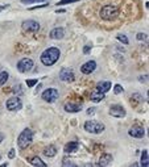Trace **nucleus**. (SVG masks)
I'll use <instances>...</instances> for the list:
<instances>
[{"instance_id": "f257e3e1", "label": "nucleus", "mask_w": 149, "mask_h": 167, "mask_svg": "<svg viewBox=\"0 0 149 167\" xmlns=\"http://www.w3.org/2000/svg\"><path fill=\"white\" fill-rule=\"evenodd\" d=\"M59 55H61V51H59L58 48H49V49H46L45 51L41 54L40 59H41L42 65L52 66V65H54V63L59 59Z\"/></svg>"}, {"instance_id": "f03ea898", "label": "nucleus", "mask_w": 149, "mask_h": 167, "mask_svg": "<svg viewBox=\"0 0 149 167\" xmlns=\"http://www.w3.org/2000/svg\"><path fill=\"white\" fill-rule=\"evenodd\" d=\"M119 13V8L115 4H104L103 7L100 8V19L104 20V21H114V20L118 19Z\"/></svg>"}, {"instance_id": "7ed1b4c3", "label": "nucleus", "mask_w": 149, "mask_h": 167, "mask_svg": "<svg viewBox=\"0 0 149 167\" xmlns=\"http://www.w3.org/2000/svg\"><path fill=\"white\" fill-rule=\"evenodd\" d=\"M33 141V132L29 128H25L17 137V146L19 149L24 150L26 149Z\"/></svg>"}, {"instance_id": "20e7f679", "label": "nucleus", "mask_w": 149, "mask_h": 167, "mask_svg": "<svg viewBox=\"0 0 149 167\" xmlns=\"http://www.w3.org/2000/svg\"><path fill=\"white\" fill-rule=\"evenodd\" d=\"M83 128L86 132L91 133V134H100L104 130V125L95 121V120H88V121H86L83 124Z\"/></svg>"}, {"instance_id": "39448f33", "label": "nucleus", "mask_w": 149, "mask_h": 167, "mask_svg": "<svg viewBox=\"0 0 149 167\" xmlns=\"http://www.w3.org/2000/svg\"><path fill=\"white\" fill-rule=\"evenodd\" d=\"M33 67H34V62L31 58H22L17 62V70L20 72H22V74L32 71Z\"/></svg>"}, {"instance_id": "423d86ee", "label": "nucleus", "mask_w": 149, "mask_h": 167, "mask_svg": "<svg viewBox=\"0 0 149 167\" xmlns=\"http://www.w3.org/2000/svg\"><path fill=\"white\" fill-rule=\"evenodd\" d=\"M5 107L8 111H12V112H16V111H20L22 108V101L21 99L17 98V96H12L7 100L5 103Z\"/></svg>"}, {"instance_id": "0eeeda50", "label": "nucleus", "mask_w": 149, "mask_h": 167, "mask_svg": "<svg viewBox=\"0 0 149 167\" xmlns=\"http://www.w3.org/2000/svg\"><path fill=\"white\" fill-rule=\"evenodd\" d=\"M21 29L26 33H36L40 31V24L34 20H25L21 24Z\"/></svg>"}, {"instance_id": "6e6552de", "label": "nucleus", "mask_w": 149, "mask_h": 167, "mask_svg": "<svg viewBox=\"0 0 149 167\" xmlns=\"http://www.w3.org/2000/svg\"><path fill=\"white\" fill-rule=\"evenodd\" d=\"M58 96H59V93L55 88H48L42 92L41 98H42V100H45L46 103H54L55 100L58 99Z\"/></svg>"}, {"instance_id": "1a4fd4ad", "label": "nucleus", "mask_w": 149, "mask_h": 167, "mask_svg": "<svg viewBox=\"0 0 149 167\" xmlns=\"http://www.w3.org/2000/svg\"><path fill=\"white\" fill-rule=\"evenodd\" d=\"M108 113H110L112 117H116V119H123V117H125V115H127L125 109L121 105H119V104L111 105V108H110V111H108Z\"/></svg>"}, {"instance_id": "9d476101", "label": "nucleus", "mask_w": 149, "mask_h": 167, "mask_svg": "<svg viewBox=\"0 0 149 167\" xmlns=\"http://www.w3.org/2000/svg\"><path fill=\"white\" fill-rule=\"evenodd\" d=\"M59 79H61L62 82L71 83V82H74L75 76H74V72H73L70 69H62L61 72H59Z\"/></svg>"}, {"instance_id": "9b49d317", "label": "nucleus", "mask_w": 149, "mask_h": 167, "mask_svg": "<svg viewBox=\"0 0 149 167\" xmlns=\"http://www.w3.org/2000/svg\"><path fill=\"white\" fill-rule=\"evenodd\" d=\"M128 134L133 138H143L145 136V129L143 126H132V128L128 130Z\"/></svg>"}, {"instance_id": "f8f14e48", "label": "nucleus", "mask_w": 149, "mask_h": 167, "mask_svg": "<svg viewBox=\"0 0 149 167\" xmlns=\"http://www.w3.org/2000/svg\"><path fill=\"white\" fill-rule=\"evenodd\" d=\"M65 111L69 112V113H78L79 111H82V104L81 103H66V104L64 105Z\"/></svg>"}, {"instance_id": "ddd939ff", "label": "nucleus", "mask_w": 149, "mask_h": 167, "mask_svg": "<svg viewBox=\"0 0 149 167\" xmlns=\"http://www.w3.org/2000/svg\"><path fill=\"white\" fill-rule=\"evenodd\" d=\"M95 69H97V62H95V61H87L85 65H82L81 71L83 72V74L87 75V74H91V72H94Z\"/></svg>"}, {"instance_id": "4468645a", "label": "nucleus", "mask_w": 149, "mask_h": 167, "mask_svg": "<svg viewBox=\"0 0 149 167\" xmlns=\"http://www.w3.org/2000/svg\"><path fill=\"white\" fill-rule=\"evenodd\" d=\"M49 37L52 40H62L65 37V29L64 28H54L52 29V32L49 33Z\"/></svg>"}, {"instance_id": "2eb2a0df", "label": "nucleus", "mask_w": 149, "mask_h": 167, "mask_svg": "<svg viewBox=\"0 0 149 167\" xmlns=\"http://www.w3.org/2000/svg\"><path fill=\"white\" fill-rule=\"evenodd\" d=\"M79 149V143L77 141H71V142H67L64 148V151L66 154H70V153H75L77 150Z\"/></svg>"}, {"instance_id": "dca6fc26", "label": "nucleus", "mask_w": 149, "mask_h": 167, "mask_svg": "<svg viewBox=\"0 0 149 167\" xmlns=\"http://www.w3.org/2000/svg\"><path fill=\"white\" fill-rule=\"evenodd\" d=\"M111 82H99L98 84H97V91H99V92H103V93H106V92H108L111 89Z\"/></svg>"}, {"instance_id": "f3484780", "label": "nucleus", "mask_w": 149, "mask_h": 167, "mask_svg": "<svg viewBox=\"0 0 149 167\" xmlns=\"http://www.w3.org/2000/svg\"><path fill=\"white\" fill-rule=\"evenodd\" d=\"M111 162H112V155L111 154H103L100 158H99L98 165L99 166H108Z\"/></svg>"}, {"instance_id": "a211bd4d", "label": "nucleus", "mask_w": 149, "mask_h": 167, "mask_svg": "<svg viewBox=\"0 0 149 167\" xmlns=\"http://www.w3.org/2000/svg\"><path fill=\"white\" fill-rule=\"evenodd\" d=\"M28 162L31 163L32 166H40V167H46V166H48L41 158H40V157H33V158H29Z\"/></svg>"}, {"instance_id": "6ab92c4d", "label": "nucleus", "mask_w": 149, "mask_h": 167, "mask_svg": "<svg viewBox=\"0 0 149 167\" xmlns=\"http://www.w3.org/2000/svg\"><path fill=\"white\" fill-rule=\"evenodd\" d=\"M91 101H94V103H99V101H102V100L104 99V93L103 92H99V91H92L91 92Z\"/></svg>"}, {"instance_id": "aec40b11", "label": "nucleus", "mask_w": 149, "mask_h": 167, "mask_svg": "<svg viewBox=\"0 0 149 167\" xmlns=\"http://www.w3.org/2000/svg\"><path fill=\"white\" fill-rule=\"evenodd\" d=\"M55 154H57V149H55V146H53V145L48 146V148L44 150V155L45 157H49V158H53Z\"/></svg>"}, {"instance_id": "412c9836", "label": "nucleus", "mask_w": 149, "mask_h": 167, "mask_svg": "<svg viewBox=\"0 0 149 167\" xmlns=\"http://www.w3.org/2000/svg\"><path fill=\"white\" fill-rule=\"evenodd\" d=\"M140 165L143 167H148L149 163H148V150H144L143 153H141V162Z\"/></svg>"}, {"instance_id": "4be33fe9", "label": "nucleus", "mask_w": 149, "mask_h": 167, "mask_svg": "<svg viewBox=\"0 0 149 167\" xmlns=\"http://www.w3.org/2000/svg\"><path fill=\"white\" fill-rule=\"evenodd\" d=\"M8 78H9V74L7 71H1V72H0V86H3L4 83H7Z\"/></svg>"}, {"instance_id": "5701e85b", "label": "nucleus", "mask_w": 149, "mask_h": 167, "mask_svg": "<svg viewBox=\"0 0 149 167\" xmlns=\"http://www.w3.org/2000/svg\"><path fill=\"white\" fill-rule=\"evenodd\" d=\"M123 92H124L123 86H120V84H115L114 86V93L115 95H119V93H123Z\"/></svg>"}, {"instance_id": "b1692460", "label": "nucleus", "mask_w": 149, "mask_h": 167, "mask_svg": "<svg viewBox=\"0 0 149 167\" xmlns=\"http://www.w3.org/2000/svg\"><path fill=\"white\" fill-rule=\"evenodd\" d=\"M75 1H79V0H61V1L55 3V5L61 7V5H66V4H70V3H75Z\"/></svg>"}, {"instance_id": "393cba45", "label": "nucleus", "mask_w": 149, "mask_h": 167, "mask_svg": "<svg viewBox=\"0 0 149 167\" xmlns=\"http://www.w3.org/2000/svg\"><path fill=\"white\" fill-rule=\"evenodd\" d=\"M116 38H118V41H120L121 43H124V45L128 43V38H127V36H124V34H118Z\"/></svg>"}, {"instance_id": "a878e982", "label": "nucleus", "mask_w": 149, "mask_h": 167, "mask_svg": "<svg viewBox=\"0 0 149 167\" xmlns=\"http://www.w3.org/2000/svg\"><path fill=\"white\" fill-rule=\"evenodd\" d=\"M42 1L48 3L49 0H21L22 4H33V3H42Z\"/></svg>"}, {"instance_id": "bb28decb", "label": "nucleus", "mask_w": 149, "mask_h": 167, "mask_svg": "<svg viewBox=\"0 0 149 167\" xmlns=\"http://www.w3.org/2000/svg\"><path fill=\"white\" fill-rule=\"evenodd\" d=\"M62 166H77L73 161H70L69 158H64V161H62Z\"/></svg>"}, {"instance_id": "cd10ccee", "label": "nucleus", "mask_w": 149, "mask_h": 167, "mask_svg": "<svg viewBox=\"0 0 149 167\" xmlns=\"http://www.w3.org/2000/svg\"><path fill=\"white\" fill-rule=\"evenodd\" d=\"M25 83H26L28 87H33V86L37 84V79H26Z\"/></svg>"}, {"instance_id": "c85d7f7f", "label": "nucleus", "mask_w": 149, "mask_h": 167, "mask_svg": "<svg viewBox=\"0 0 149 167\" xmlns=\"http://www.w3.org/2000/svg\"><path fill=\"white\" fill-rule=\"evenodd\" d=\"M136 38L139 40V41H147V33H137Z\"/></svg>"}, {"instance_id": "c756f323", "label": "nucleus", "mask_w": 149, "mask_h": 167, "mask_svg": "<svg viewBox=\"0 0 149 167\" xmlns=\"http://www.w3.org/2000/svg\"><path fill=\"white\" fill-rule=\"evenodd\" d=\"M91 48H92V46H91V43H90V45H86L85 48H83V53H85V54H88V51L91 50Z\"/></svg>"}, {"instance_id": "7c9ffc66", "label": "nucleus", "mask_w": 149, "mask_h": 167, "mask_svg": "<svg viewBox=\"0 0 149 167\" xmlns=\"http://www.w3.org/2000/svg\"><path fill=\"white\" fill-rule=\"evenodd\" d=\"M8 158H9V159H13V158H15V149H11V150H9Z\"/></svg>"}, {"instance_id": "2f4dec72", "label": "nucleus", "mask_w": 149, "mask_h": 167, "mask_svg": "<svg viewBox=\"0 0 149 167\" xmlns=\"http://www.w3.org/2000/svg\"><path fill=\"white\" fill-rule=\"evenodd\" d=\"M94 112H95V108H90V109H87V115H92Z\"/></svg>"}, {"instance_id": "473e14b6", "label": "nucleus", "mask_w": 149, "mask_h": 167, "mask_svg": "<svg viewBox=\"0 0 149 167\" xmlns=\"http://www.w3.org/2000/svg\"><path fill=\"white\" fill-rule=\"evenodd\" d=\"M3 141H4V134H3V133L0 132V143H1Z\"/></svg>"}, {"instance_id": "72a5a7b5", "label": "nucleus", "mask_w": 149, "mask_h": 167, "mask_svg": "<svg viewBox=\"0 0 149 167\" xmlns=\"http://www.w3.org/2000/svg\"><path fill=\"white\" fill-rule=\"evenodd\" d=\"M55 12H57V13H65L66 11H65V9H57Z\"/></svg>"}, {"instance_id": "f704fd0d", "label": "nucleus", "mask_w": 149, "mask_h": 167, "mask_svg": "<svg viewBox=\"0 0 149 167\" xmlns=\"http://www.w3.org/2000/svg\"><path fill=\"white\" fill-rule=\"evenodd\" d=\"M7 7H8V5H1V7H0V11H3V9H5Z\"/></svg>"}, {"instance_id": "c9c22d12", "label": "nucleus", "mask_w": 149, "mask_h": 167, "mask_svg": "<svg viewBox=\"0 0 149 167\" xmlns=\"http://www.w3.org/2000/svg\"><path fill=\"white\" fill-rule=\"evenodd\" d=\"M0 159H1V155H0Z\"/></svg>"}]
</instances>
